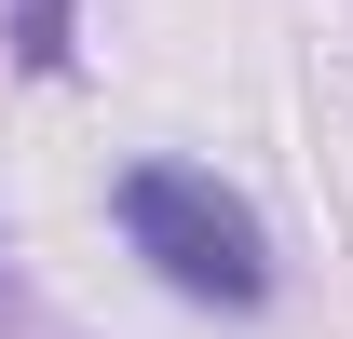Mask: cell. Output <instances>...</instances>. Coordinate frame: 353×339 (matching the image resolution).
<instances>
[{"label": "cell", "mask_w": 353, "mask_h": 339, "mask_svg": "<svg viewBox=\"0 0 353 339\" xmlns=\"http://www.w3.org/2000/svg\"><path fill=\"white\" fill-rule=\"evenodd\" d=\"M0 326H14V339H54L41 312H28V298H14V271H0Z\"/></svg>", "instance_id": "3"}, {"label": "cell", "mask_w": 353, "mask_h": 339, "mask_svg": "<svg viewBox=\"0 0 353 339\" xmlns=\"http://www.w3.org/2000/svg\"><path fill=\"white\" fill-rule=\"evenodd\" d=\"M68 14H82V0H14V54H28V68H68Z\"/></svg>", "instance_id": "2"}, {"label": "cell", "mask_w": 353, "mask_h": 339, "mask_svg": "<svg viewBox=\"0 0 353 339\" xmlns=\"http://www.w3.org/2000/svg\"><path fill=\"white\" fill-rule=\"evenodd\" d=\"M109 204H123L136 258H150L176 298H204V312H259L272 298V231L245 217V190H218L204 163H123Z\"/></svg>", "instance_id": "1"}]
</instances>
